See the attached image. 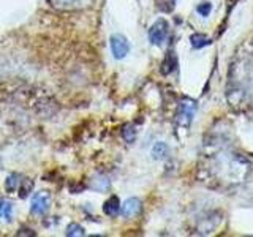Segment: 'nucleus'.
Instances as JSON below:
<instances>
[{
  "instance_id": "1",
  "label": "nucleus",
  "mask_w": 253,
  "mask_h": 237,
  "mask_svg": "<svg viewBox=\"0 0 253 237\" xmlns=\"http://www.w3.org/2000/svg\"><path fill=\"white\" fill-rule=\"evenodd\" d=\"M47 3L59 11H78L92 6L95 0H47Z\"/></svg>"
},
{
  "instance_id": "2",
  "label": "nucleus",
  "mask_w": 253,
  "mask_h": 237,
  "mask_svg": "<svg viewBox=\"0 0 253 237\" xmlns=\"http://www.w3.org/2000/svg\"><path fill=\"white\" fill-rule=\"evenodd\" d=\"M51 209V195L47 192H38L32 196V202H30V210L35 215H46Z\"/></svg>"
},
{
  "instance_id": "3",
  "label": "nucleus",
  "mask_w": 253,
  "mask_h": 237,
  "mask_svg": "<svg viewBox=\"0 0 253 237\" xmlns=\"http://www.w3.org/2000/svg\"><path fill=\"white\" fill-rule=\"evenodd\" d=\"M168 34H169V24L165 19H158L154 22V26L149 29V40L152 44L160 46L165 43V40L168 38Z\"/></svg>"
},
{
  "instance_id": "4",
  "label": "nucleus",
  "mask_w": 253,
  "mask_h": 237,
  "mask_svg": "<svg viewBox=\"0 0 253 237\" xmlns=\"http://www.w3.org/2000/svg\"><path fill=\"white\" fill-rule=\"evenodd\" d=\"M111 51H113V55L116 59H124L130 51V44L126 41V38L121 34H114L111 37Z\"/></svg>"
},
{
  "instance_id": "5",
  "label": "nucleus",
  "mask_w": 253,
  "mask_h": 237,
  "mask_svg": "<svg viewBox=\"0 0 253 237\" xmlns=\"http://www.w3.org/2000/svg\"><path fill=\"white\" fill-rule=\"evenodd\" d=\"M121 212L125 218H131L134 215H138L141 212V201L138 198H130L121 205Z\"/></svg>"
},
{
  "instance_id": "6",
  "label": "nucleus",
  "mask_w": 253,
  "mask_h": 237,
  "mask_svg": "<svg viewBox=\"0 0 253 237\" xmlns=\"http://www.w3.org/2000/svg\"><path fill=\"white\" fill-rule=\"evenodd\" d=\"M193 114H195V103L187 100L185 103H182V105H180V111L177 114V120L182 125H188L190 120H192Z\"/></svg>"
},
{
  "instance_id": "7",
  "label": "nucleus",
  "mask_w": 253,
  "mask_h": 237,
  "mask_svg": "<svg viewBox=\"0 0 253 237\" xmlns=\"http://www.w3.org/2000/svg\"><path fill=\"white\" fill-rule=\"evenodd\" d=\"M119 210H121V202H119L117 196H111L109 199L103 204V212L109 217H116L119 213Z\"/></svg>"
},
{
  "instance_id": "8",
  "label": "nucleus",
  "mask_w": 253,
  "mask_h": 237,
  "mask_svg": "<svg viewBox=\"0 0 253 237\" xmlns=\"http://www.w3.org/2000/svg\"><path fill=\"white\" fill-rule=\"evenodd\" d=\"M190 41H192V46L195 47V49H201V47H204V46H209L212 43V40L209 37L203 35V34H193L192 37H190Z\"/></svg>"
},
{
  "instance_id": "9",
  "label": "nucleus",
  "mask_w": 253,
  "mask_h": 237,
  "mask_svg": "<svg viewBox=\"0 0 253 237\" xmlns=\"http://www.w3.org/2000/svg\"><path fill=\"white\" fill-rule=\"evenodd\" d=\"M168 152H169V149H168V146L165 144V142H157V144L154 146V149H152V155H154V158H157V160L165 158L166 155H168Z\"/></svg>"
},
{
  "instance_id": "10",
  "label": "nucleus",
  "mask_w": 253,
  "mask_h": 237,
  "mask_svg": "<svg viewBox=\"0 0 253 237\" xmlns=\"http://www.w3.org/2000/svg\"><path fill=\"white\" fill-rule=\"evenodd\" d=\"M21 177L18 176V174H11V176L6 177V182H5V188L8 190V192H16V188H18L21 185Z\"/></svg>"
},
{
  "instance_id": "11",
  "label": "nucleus",
  "mask_w": 253,
  "mask_h": 237,
  "mask_svg": "<svg viewBox=\"0 0 253 237\" xmlns=\"http://www.w3.org/2000/svg\"><path fill=\"white\" fill-rule=\"evenodd\" d=\"M68 237H79V236H84V228L78 223H70L67 226V233H65Z\"/></svg>"
},
{
  "instance_id": "12",
  "label": "nucleus",
  "mask_w": 253,
  "mask_h": 237,
  "mask_svg": "<svg viewBox=\"0 0 253 237\" xmlns=\"http://www.w3.org/2000/svg\"><path fill=\"white\" fill-rule=\"evenodd\" d=\"M122 136L126 142H133L134 138H136V130H134L133 125H125L122 130Z\"/></svg>"
},
{
  "instance_id": "13",
  "label": "nucleus",
  "mask_w": 253,
  "mask_h": 237,
  "mask_svg": "<svg viewBox=\"0 0 253 237\" xmlns=\"http://www.w3.org/2000/svg\"><path fill=\"white\" fill-rule=\"evenodd\" d=\"M11 212H13L11 202H2V205H0V215H2L6 221L11 220Z\"/></svg>"
},
{
  "instance_id": "14",
  "label": "nucleus",
  "mask_w": 253,
  "mask_h": 237,
  "mask_svg": "<svg viewBox=\"0 0 253 237\" xmlns=\"http://www.w3.org/2000/svg\"><path fill=\"white\" fill-rule=\"evenodd\" d=\"M196 10H198V13H200L201 16H204V18H206V16H208V14L211 13V10H212V5H211L209 2H203L201 5H198Z\"/></svg>"
},
{
  "instance_id": "15",
  "label": "nucleus",
  "mask_w": 253,
  "mask_h": 237,
  "mask_svg": "<svg viewBox=\"0 0 253 237\" xmlns=\"http://www.w3.org/2000/svg\"><path fill=\"white\" fill-rule=\"evenodd\" d=\"M0 205H2V199H0Z\"/></svg>"
}]
</instances>
